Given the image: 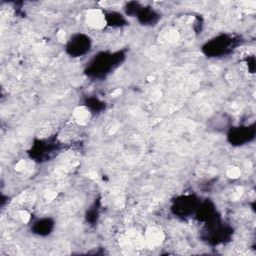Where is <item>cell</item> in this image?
<instances>
[{"mask_svg":"<svg viewBox=\"0 0 256 256\" xmlns=\"http://www.w3.org/2000/svg\"><path fill=\"white\" fill-rule=\"evenodd\" d=\"M119 56V54H107V53H101L100 55H98L93 62L91 63V65L89 66V69L92 70V72L95 75H100V74H106L109 73V71L111 70V68H113V66L116 63V58Z\"/></svg>","mask_w":256,"mask_h":256,"instance_id":"2","label":"cell"},{"mask_svg":"<svg viewBox=\"0 0 256 256\" xmlns=\"http://www.w3.org/2000/svg\"><path fill=\"white\" fill-rule=\"evenodd\" d=\"M52 229H53V222L48 218H43L38 222H36L34 225L35 232L40 235L49 234Z\"/></svg>","mask_w":256,"mask_h":256,"instance_id":"8","label":"cell"},{"mask_svg":"<svg viewBox=\"0 0 256 256\" xmlns=\"http://www.w3.org/2000/svg\"><path fill=\"white\" fill-rule=\"evenodd\" d=\"M91 111L86 106L77 107L74 110V119L79 124H86L91 118Z\"/></svg>","mask_w":256,"mask_h":256,"instance_id":"7","label":"cell"},{"mask_svg":"<svg viewBox=\"0 0 256 256\" xmlns=\"http://www.w3.org/2000/svg\"><path fill=\"white\" fill-rule=\"evenodd\" d=\"M106 21H107V26L122 27V26L126 25L125 16L116 11L106 12Z\"/></svg>","mask_w":256,"mask_h":256,"instance_id":"6","label":"cell"},{"mask_svg":"<svg viewBox=\"0 0 256 256\" xmlns=\"http://www.w3.org/2000/svg\"><path fill=\"white\" fill-rule=\"evenodd\" d=\"M86 23L94 30H102L107 26L106 12L100 8H91L86 13Z\"/></svg>","mask_w":256,"mask_h":256,"instance_id":"3","label":"cell"},{"mask_svg":"<svg viewBox=\"0 0 256 256\" xmlns=\"http://www.w3.org/2000/svg\"><path fill=\"white\" fill-rule=\"evenodd\" d=\"M136 17L143 25H149V26L156 24L160 19L159 13L156 10L152 9L151 7H142Z\"/></svg>","mask_w":256,"mask_h":256,"instance_id":"5","label":"cell"},{"mask_svg":"<svg viewBox=\"0 0 256 256\" xmlns=\"http://www.w3.org/2000/svg\"><path fill=\"white\" fill-rule=\"evenodd\" d=\"M240 174V171L237 169V168H230L229 169V172H228V175L229 177H238Z\"/></svg>","mask_w":256,"mask_h":256,"instance_id":"9","label":"cell"},{"mask_svg":"<svg viewBox=\"0 0 256 256\" xmlns=\"http://www.w3.org/2000/svg\"><path fill=\"white\" fill-rule=\"evenodd\" d=\"M90 49L91 40L83 33H76L72 35L66 44V51L72 57H81L87 54Z\"/></svg>","mask_w":256,"mask_h":256,"instance_id":"1","label":"cell"},{"mask_svg":"<svg viewBox=\"0 0 256 256\" xmlns=\"http://www.w3.org/2000/svg\"><path fill=\"white\" fill-rule=\"evenodd\" d=\"M164 240L163 232L157 227H150L144 234L145 246L149 248H156L162 244Z\"/></svg>","mask_w":256,"mask_h":256,"instance_id":"4","label":"cell"}]
</instances>
